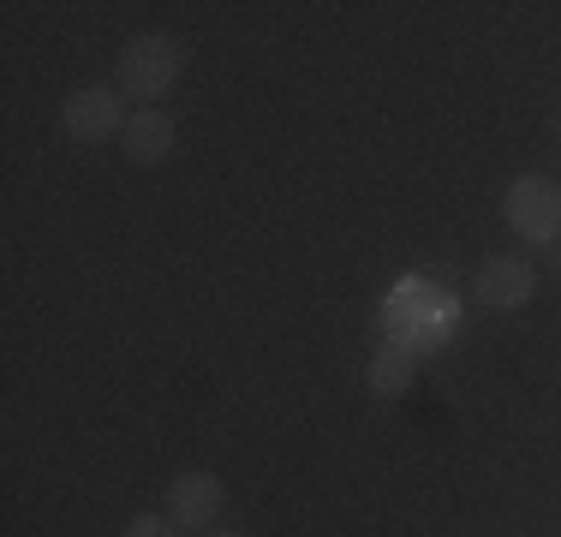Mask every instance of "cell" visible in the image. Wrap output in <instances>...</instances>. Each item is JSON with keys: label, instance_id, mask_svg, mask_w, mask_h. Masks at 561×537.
Segmentation results:
<instances>
[{"label": "cell", "instance_id": "1", "mask_svg": "<svg viewBox=\"0 0 561 537\" xmlns=\"http://www.w3.org/2000/svg\"><path fill=\"white\" fill-rule=\"evenodd\" d=\"M180 72H185V43L168 31H144L119 48V96L138 102V107L162 102L180 84Z\"/></svg>", "mask_w": 561, "mask_h": 537}, {"label": "cell", "instance_id": "2", "mask_svg": "<svg viewBox=\"0 0 561 537\" xmlns=\"http://www.w3.org/2000/svg\"><path fill=\"white\" fill-rule=\"evenodd\" d=\"M507 227H514L526 245H561V185L550 173H519L507 185Z\"/></svg>", "mask_w": 561, "mask_h": 537}, {"label": "cell", "instance_id": "3", "mask_svg": "<svg viewBox=\"0 0 561 537\" xmlns=\"http://www.w3.org/2000/svg\"><path fill=\"white\" fill-rule=\"evenodd\" d=\"M66 132H72L78 144H102V138H119L126 132V96H119L114 84H84L72 90L60 107Z\"/></svg>", "mask_w": 561, "mask_h": 537}, {"label": "cell", "instance_id": "4", "mask_svg": "<svg viewBox=\"0 0 561 537\" xmlns=\"http://www.w3.org/2000/svg\"><path fill=\"white\" fill-rule=\"evenodd\" d=\"M221 478L216 472H180L168 483V502H162V514L173 519L180 532H209L216 526V514H221Z\"/></svg>", "mask_w": 561, "mask_h": 537}, {"label": "cell", "instance_id": "5", "mask_svg": "<svg viewBox=\"0 0 561 537\" xmlns=\"http://www.w3.org/2000/svg\"><path fill=\"white\" fill-rule=\"evenodd\" d=\"M531 293H538V268L526 258H490L472 281V299L490 311H519V305H531Z\"/></svg>", "mask_w": 561, "mask_h": 537}, {"label": "cell", "instance_id": "6", "mask_svg": "<svg viewBox=\"0 0 561 537\" xmlns=\"http://www.w3.org/2000/svg\"><path fill=\"white\" fill-rule=\"evenodd\" d=\"M173 119L162 114V107H138V114L126 119V132H119V150H126L138 168H156V161H168V150H173Z\"/></svg>", "mask_w": 561, "mask_h": 537}, {"label": "cell", "instance_id": "7", "mask_svg": "<svg viewBox=\"0 0 561 537\" xmlns=\"http://www.w3.org/2000/svg\"><path fill=\"white\" fill-rule=\"evenodd\" d=\"M412 376H419V353L400 346V341H389L377 358H370V395L394 400V395H407V388H412Z\"/></svg>", "mask_w": 561, "mask_h": 537}, {"label": "cell", "instance_id": "8", "mask_svg": "<svg viewBox=\"0 0 561 537\" xmlns=\"http://www.w3.org/2000/svg\"><path fill=\"white\" fill-rule=\"evenodd\" d=\"M119 537H180V526H173L168 514H138V519H131V526L119 532Z\"/></svg>", "mask_w": 561, "mask_h": 537}, {"label": "cell", "instance_id": "9", "mask_svg": "<svg viewBox=\"0 0 561 537\" xmlns=\"http://www.w3.org/2000/svg\"><path fill=\"white\" fill-rule=\"evenodd\" d=\"M204 537H245V532H204Z\"/></svg>", "mask_w": 561, "mask_h": 537}, {"label": "cell", "instance_id": "10", "mask_svg": "<svg viewBox=\"0 0 561 537\" xmlns=\"http://www.w3.org/2000/svg\"><path fill=\"white\" fill-rule=\"evenodd\" d=\"M556 263H561V251H556Z\"/></svg>", "mask_w": 561, "mask_h": 537}, {"label": "cell", "instance_id": "11", "mask_svg": "<svg viewBox=\"0 0 561 537\" xmlns=\"http://www.w3.org/2000/svg\"><path fill=\"white\" fill-rule=\"evenodd\" d=\"M556 132H561V119H556Z\"/></svg>", "mask_w": 561, "mask_h": 537}]
</instances>
